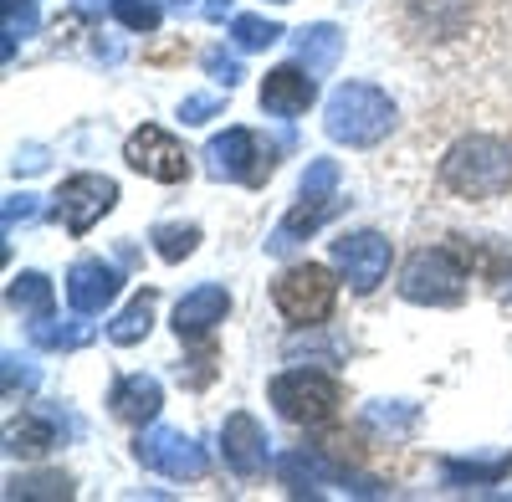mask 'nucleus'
<instances>
[{
	"mask_svg": "<svg viewBox=\"0 0 512 502\" xmlns=\"http://www.w3.org/2000/svg\"><path fill=\"white\" fill-rule=\"evenodd\" d=\"M390 262H395V251L379 231H344L333 241V267L344 272V282L354 292H374L384 277H390Z\"/></svg>",
	"mask_w": 512,
	"mask_h": 502,
	"instance_id": "nucleus-10",
	"label": "nucleus"
},
{
	"mask_svg": "<svg viewBox=\"0 0 512 502\" xmlns=\"http://www.w3.org/2000/svg\"><path fill=\"white\" fill-rule=\"evenodd\" d=\"M466 292V262L456 246H420L400 272V298L420 308H456Z\"/></svg>",
	"mask_w": 512,
	"mask_h": 502,
	"instance_id": "nucleus-4",
	"label": "nucleus"
},
{
	"mask_svg": "<svg viewBox=\"0 0 512 502\" xmlns=\"http://www.w3.org/2000/svg\"><path fill=\"white\" fill-rule=\"evenodd\" d=\"M282 36H287V31H282L277 21H262V16H236V21H231V41H236L241 52H267L272 41H282Z\"/></svg>",
	"mask_w": 512,
	"mask_h": 502,
	"instance_id": "nucleus-24",
	"label": "nucleus"
},
{
	"mask_svg": "<svg viewBox=\"0 0 512 502\" xmlns=\"http://www.w3.org/2000/svg\"><path fill=\"white\" fill-rule=\"evenodd\" d=\"M221 108H226V98H216V93H195V98L180 103V118H185V123H210Z\"/></svg>",
	"mask_w": 512,
	"mask_h": 502,
	"instance_id": "nucleus-32",
	"label": "nucleus"
},
{
	"mask_svg": "<svg viewBox=\"0 0 512 502\" xmlns=\"http://www.w3.org/2000/svg\"><path fill=\"white\" fill-rule=\"evenodd\" d=\"M277 477H282L287 492H313V487H333V482H349V492H364V497L379 492L374 482H359V477H349L338 462H328L323 446H297V451L277 456Z\"/></svg>",
	"mask_w": 512,
	"mask_h": 502,
	"instance_id": "nucleus-11",
	"label": "nucleus"
},
{
	"mask_svg": "<svg viewBox=\"0 0 512 502\" xmlns=\"http://www.w3.org/2000/svg\"><path fill=\"white\" fill-rule=\"evenodd\" d=\"M436 180L456 200H497L512 190V144L497 134H461L441 154Z\"/></svg>",
	"mask_w": 512,
	"mask_h": 502,
	"instance_id": "nucleus-1",
	"label": "nucleus"
},
{
	"mask_svg": "<svg viewBox=\"0 0 512 502\" xmlns=\"http://www.w3.org/2000/svg\"><path fill=\"white\" fill-rule=\"evenodd\" d=\"M6 497H72V482L62 472H41V477H16Z\"/></svg>",
	"mask_w": 512,
	"mask_h": 502,
	"instance_id": "nucleus-27",
	"label": "nucleus"
},
{
	"mask_svg": "<svg viewBox=\"0 0 512 502\" xmlns=\"http://www.w3.org/2000/svg\"><path fill=\"white\" fill-rule=\"evenodd\" d=\"M272 6H287V0H272Z\"/></svg>",
	"mask_w": 512,
	"mask_h": 502,
	"instance_id": "nucleus-36",
	"label": "nucleus"
},
{
	"mask_svg": "<svg viewBox=\"0 0 512 502\" xmlns=\"http://www.w3.org/2000/svg\"><path fill=\"white\" fill-rule=\"evenodd\" d=\"M338 57H344V31L318 21V26H303L297 31V62H303L313 77H328L338 67Z\"/></svg>",
	"mask_w": 512,
	"mask_h": 502,
	"instance_id": "nucleus-19",
	"label": "nucleus"
},
{
	"mask_svg": "<svg viewBox=\"0 0 512 502\" xmlns=\"http://www.w3.org/2000/svg\"><path fill=\"white\" fill-rule=\"evenodd\" d=\"M113 21L128 26V31H159V6L154 0H113Z\"/></svg>",
	"mask_w": 512,
	"mask_h": 502,
	"instance_id": "nucleus-28",
	"label": "nucleus"
},
{
	"mask_svg": "<svg viewBox=\"0 0 512 502\" xmlns=\"http://www.w3.org/2000/svg\"><path fill=\"white\" fill-rule=\"evenodd\" d=\"M205 170H210V180H241L256 190L277 170V144H262L251 129H226L205 144Z\"/></svg>",
	"mask_w": 512,
	"mask_h": 502,
	"instance_id": "nucleus-6",
	"label": "nucleus"
},
{
	"mask_svg": "<svg viewBox=\"0 0 512 502\" xmlns=\"http://www.w3.org/2000/svg\"><path fill=\"white\" fill-rule=\"evenodd\" d=\"M226 313H231V292L221 282H200L195 292H185V298L175 303V333L185 344L210 339L216 323H226Z\"/></svg>",
	"mask_w": 512,
	"mask_h": 502,
	"instance_id": "nucleus-15",
	"label": "nucleus"
},
{
	"mask_svg": "<svg viewBox=\"0 0 512 502\" xmlns=\"http://www.w3.org/2000/svg\"><path fill=\"white\" fill-rule=\"evenodd\" d=\"M62 436H67V415L62 410H52V405H41V410H26L21 421L6 431V451L11 456H47L52 446H62Z\"/></svg>",
	"mask_w": 512,
	"mask_h": 502,
	"instance_id": "nucleus-17",
	"label": "nucleus"
},
{
	"mask_svg": "<svg viewBox=\"0 0 512 502\" xmlns=\"http://www.w3.org/2000/svg\"><path fill=\"white\" fill-rule=\"evenodd\" d=\"M338 211H344V200H338V195H297V205L277 221V231L267 236V251H272V257H287V251H297L323 221H333Z\"/></svg>",
	"mask_w": 512,
	"mask_h": 502,
	"instance_id": "nucleus-14",
	"label": "nucleus"
},
{
	"mask_svg": "<svg viewBox=\"0 0 512 502\" xmlns=\"http://www.w3.org/2000/svg\"><path fill=\"white\" fill-rule=\"evenodd\" d=\"M88 313H77V318H67V323H57V318H36L31 323V344L36 349H82V344H93V323H82Z\"/></svg>",
	"mask_w": 512,
	"mask_h": 502,
	"instance_id": "nucleus-23",
	"label": "nucleus"
},
{
	"mask_svg": "<svg viewBox=\"0 0 512 502\" xmlns=\"http://www.w3.org/2000/svg\"><path fill=\"white\" fill-rule=\"evenodd\" d=\"M36 380H41V369H36V359L6 354V395H11V400H16V390H36Z\"/></svg>",
	"mask_w": 512,
	"mask_h": 502,
	"instance_id": "nucleus-30",
	"label": "nucleus"
},
{
	"mask_svg": "<svg viewBox=\"0 0 512 502\" xmlns=\"http://www.w3.org/2000/svg\"><path fill=\"white\" fill-rule=\"evenodd\" d=\"M134 456H139V467H149V472H159V477H169V482H200V477L210 472L205 446H200L195 436H185V431H169V426L139 431Z\"/></svg>",
	"mask_w": 512,
	"mask_h": 502,
	"instance_id": "nucleus-7",
	"label": "nucleus"
},
{
	"mask_svg": "<svg viewBox=\"0 0 512 502\" xmlns=\"http://www.w3.org/2000/svg\"><path fill=\"white\" fill-rule=\"evenodd\" d=\"M205 72L216 77L221 88H236V82L246 77V72H241V62H236V57H226L221 47H210V52H205Z\"/></svg>",
	"mask_w": 512,
	"mask_h": 502,
	"instance_id": "nucleus-31",
	"label": "nucleus"
},
{
	"mask_svg": "<svg viewBox=\"0 0 512 502\" xmlns=\"http://www.w3.org/2000/svg\"><path fill=\"white\" fill-rule=\"evenodd\" d=\"M6 303H11L16 313H26V318H52L57 292H52V282L41 277V272H21V277H11V287H6Z\"/></svg>",
	"mask_w": 512,
	"mask_h": 502,
	"instance_id": "nucleus-21",
	"label": "nucleus"
},
{
	"mask_svg": "<svg viewBox=\"0 0 512 502\" xmlns=\"http://www.w3.org/2000/svg\"><path fill=\"white\" fill-rule=\"evenodd\" d=\"M11 170H16V175H36V170H47V149H41V144H26V149L11 159Z\"/></svg>",
	"mask_w": 512,
	"mask_h": 502,
	"instance_id": "nucleus-34",
	"label": "nucleus"
},
{
	"mask_svg": "<svg viewBox=\"0 0 512 502\" xmlns=\"http://www.w3.org/2000/svg\"><path fill=\"white\" fill-rule=\"evenodd\" d=\"M267 395H272L282 421L308 426V431L328 426L338 415V405H344V385H338L328 369H282L277 380L267 385Z\"/></svg>",
	"mask_w": 512,
	"mask_h": 502,
	"instance_id": "nucleus-3",
	"label": "nucleus"
},
{
	"mask_svg": "<svg viewBox=\"0 0 512 502\" xmlns=\"http://www.w3.org/2000/svg\"><path fill=\"white\" fill-rule=\"evenodd\" d=\"M200 11H205V21H236V16H231V11H236V0H205Z\"/></svg>",
	"mask_w": 512,
	"mask_h": 502,
	"instance_id": "nucleus-35",
	"label": "nucleus"
},
{
	"mask_svg": "<svg viewBox=\"0 0 512 502\" xmlns=\"http://www.w3.org/2000/svg\"><path fill=\"white\" fill-rule=\"evenodd\" d=\"M36 216H41V200H36V195H11V200H6V236H11L16 226H31Z\"/></svg>",
	"mask_w": 512,
	"mask_h": 502,
	"instance_id": "nucleus-33",
	"label": "nucleus"
},
{
	"mask_svg": "<svg viewBox=\"0 0 512 502\" xmlns=\"http://www.w3.org/2000/svg\"><path fill=\"white\" fill-rule=\"evenodd\" d=\"M267 431H262V421L256 415H246V410H236V415H226V426H221V451H226V467L241 477V482H256L267 472Z\"/></svg>",
	"mask_w": 512,
	"mask_h": 502,
	"instance_id": "nucleus-13",
	"label": "nucleus"
},
{
	"mask_svg": "<svg viewBox=\"0 0 512 502\" xmlns=\"http://www.w3.org/2000/svg\"><path fill=\"white\" fill-rule=\"evenodd\" d=\"M313 98H318V77L308 72V67H272L267 77H262V108L272 113V118H297V113H308L313 108Z\"/></svg>",
	"mask_w": 512,
	"mask_h": 502,
	"instance_id": "nucleus-16",
	"label": "nucleus"
},
{
	"mask_svg": "<svg viewBox=\"0 0 512 502\" xmlns=\"http://www.w3.org/2000/svg\"><path fill=\"white\" fill-rule=\"evenodd\" d=\"M512 472V456H446L441 462V477H446V487H497L502 477Z\"/></svg>",
	"mask_w": 512,
	"mask_h": 502,
	"instance_id": "nucleus-20",
	"label": "nucleus"
},
{
	"mask_svg": "<svg viewBox=\"0 0 512 502\" xmlns=\"http://www.w3.org/2000/svg\"><path fill=\"white\" fill-rule=\"evenodd\" d=\"M323 129H328L333 144L374 149L395 129V103L384 88H374V82H344V88H333V98L323 108Z\"/></svg>",
	"mask_w": 512,
	"mask_h": 502,
	"instance_id": "nucleus-2",
	"label": "nucleus"
},
{
	"mask_svg": "<svg viewBox=\"0 0 512 502\" xmlns=\"http://www.w3.org/2000/svg\"><path fill=\"white\" fill-rule=\"evenodd\" d=\"M369 426L374 431H390V436H405L410 426H415V405H405V400H379V405H369Z\"/></svg>",
	"mask_w": 512,
	"mask_h": 502,
	"instance_id": "nucleus-26",
	"label": "nucleus"
},
{
	"mask_svg": "<svg viewBox=\"0 0 512 502\" xmlns=\"http://www.w3.org/2000/svg\"><path fill=\"white\" fill-rule=\"evenodd\" d=\"M154 303H159V292H154V287H144L139 298H134V303H128V308L108 323V339H113V344H123V349H128V344H139V339H149V328H154Z\"/></svg>",
	"mask_w": 512,
	"mask_h": 502,
	"instance_id": "nucleus-22",
	"label": "nucleus"
},
{
	"mask_svg": "<svg viewBox=\"0 0 512 502\" xmlns=\"http://www.w3.org/2000/svg\"><path fill=\"white\" fill-rule=\"evenodd\" d=\"M272 303L292 328H323L338 303V282L323 262H297L272 282Z\"/></svg>",
	"mask_w": 512,
	"mask_h": 502,
	"instance_id": "nucleus-5",
	"label": "nucleus"
},
{
	"mask_svg": "<svg viewBox=\"0 0 512 502\" xmlns=\"http://www.w3.org/2000/svg\"><path fill=\"white\" fill-rule=\"evenodd\" d=\"M297 195H338V159H313Z\"/></svg>",
	"mask_w": 512,
	"mask_h": 502,
	"instance_id": "nucleus-29",
	"label": "nucleus"
},
{
	"mask_svg": "<svg viewBox=\"0 0 512 502\" xmlns=\"http://www.w3.org/2000/svg\"><path fill=\"white\" fill-rule=\"evenodd\" d=\"M118 205V185L108 180V175H67L62 180V190H57V205H52V216L72 231V236H88L108 211Z\"/></svg>",
	"mask_w": 512,
	"mask_h": 502,
	"instance_id": "nucleus-9",
	"label": "nucleus"
},
{
	"mask_svg": "<svg viewBox=\"0 0 512 502\" xmlns=\"http://www.w3.org/2000/svg\"><path fill=\"white\" fill-rule=\"evenodd\" d=\"M200 246V226H154V251L164 262H185Z\"/></svg>",
	"mask_w": 512,
	"mask_h": 502,
	"instance_id": "nucleus-25",
	"label": "nucleus"
},
{
	"mask_svg": "<svg viewBox=\"0 0 512 502\" xmlns=\"http://www.w3.org/2000/svg\"><path fill=\"white\" fill-rule=\"evenodd\" d=\"M108 405H113L118 421L144 426V421H154V415H159L164 390H159L154 374H123V380H113V390H108Z\"/></svg>",
	"mask_w": 512,
	"mask_h": 502,
	"instance_id": "nucleus-18",
	"label": "nucleus"
},
{
	"mask_svg": "<svg viewBox=\"0 0 512 502\" xmlns=\"http://www.w3.org/2000/svg\"><path fill=\"white\" fill-rule=\"evenodd\" d=\"M118 292H123V272L113 267V262H103V257H82V262H72V272H67V303H72V313H103V308H113L118 303Z\"/></svg>",
	"mask_w": 512,
	"mask_h": 502,
	"instance_id": "nucleus-12",
	"label": "nucleus"
},
{
	"mask_svg": "<svg viewBox=\"0 0 512 502\" xmlns=\"http://www.w3.org/2000/svg\"><path fill=\"white\" fill-rule=\"evenodd\" d=\"M123 159H128V170H139L144 180H159V185L190 180V154H185V144H180L175 134H164L159 123H144V129L128 134Z\"/></svg>",
	"mask_w": 512,
	"mask_h": 502,
	"instance_id": "nucleus-8",
	"label": "nucleus"
}]
</instances>
